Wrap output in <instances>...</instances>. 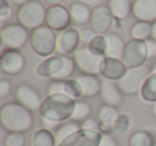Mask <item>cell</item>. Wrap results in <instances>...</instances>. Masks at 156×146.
Wrapping results in <instances>:
<instances>
[{
	"instance_id": "cell-1",
	"label": "cell",
	"mask_w": 156,
	"mask_h": 146,
	"mask_svg": "<svg viewBox=\"0 0 156 146\" xmlns=\"http://www.w3.org/2000/svg\"><path fill=\"white\" fill-rule=\"evenodd\" d=\"M0 124L8 132H27L33 127V112L17 101L5 103L0 108Z\"/></svg>"
},
{
	"instance_id": "cell-2",
	"label": "cell",
	"mask_w": 156,
	"mask_h": 146,
	"mask_svg": "<svg viewBox=\"0 0 156 146\" xmlns=\"http://www.w3.org/2000/svg\"><path fill=\"white\" fill-rule=\"evenodd\" d=\"M76 100L65 94L47 95L39 110L41 118L46 122L61 124L69 120L75 110Z\"/></svg>"
},
{
	"instance_id": "cell-3",
	"label": "cell",
	"mask_w": 156,
	"mask_h": 146,
	"mask_svg": "<svg viewBox=\"0 0 156 146\" xmlns=\"http://www.w3.org/2000/svg\"><path fill=\"white\" fill-rule=\"evenodd\" d=\"M57 39L58 35L55 31L43 25L31 31L29 43L35 54L42 58H48L57 51Z\"/></svg>"
},
{
	"instance_id": "cell-4",
	"label": "cell",
	"mask_w": 156,
	"mask_h": 146,
	"mask_svg": "<svg viewBox=\"0 0 156 146\" xmlns=\"http://www.w3.org/2000/svg\"><path fill=\"white\" fill-rule=\"evenodd\" d=\"M46 10L44 3L40 0H30L17 10L18 24L24 26L26 29L32 31L39 27L43 26L45 23Z\"/></svg>"
},
{
	"instance_id": "cell-5",
	"label": "cell",
	"mask_w": 156,
	"mask_h": 146,
	"mask_svg": "<svg viewBox=\"0 0 156 146\" xmlns=\"http://www.w3.org/2000/svg\"><path fill=\"white\" fill-rule=\"evenodd\" d=\"M120 59L127 68L145 65V62L149 59L147 42L130 37L124 44Z\"/></svg>"
},
{
	"instance_id": "cell-6",
	"label": "cell",
	"mask_w": 156,
	"mask_h": 146,
	"mask_svg": "<svg viewBox=\"0 0 156 146\" xmlns=\"http://www.w3.org/2000/svg\"><path fill=\"white\" fill-rule=\"evenodd\" d=\"M151 73L152 69L147 65L128 68L124 77L117 83L123 94L133 96L140 93L143 83L147 78L151 75Z\"/></svg>"
},
{
	"instance_id": "cell-7",
	"label": "cell",
	"mask_w": 156,
	"mask_h": 146,
	"mask_svg": "<svg viewBox=\"0 0 156 146\" xmlns=\"http://www.w3.org/2000/svg\"><path fill=\"white\" fill-rule=\"evenodd\" d=\"M73 58L75 60L76 67L80 71L81 74L98 76L101 64L105 57L98 56L93 54L88 46H83L73 54Z\"/></svg>"
},
{
	"instance_id": "cell-8",
	"label": "cell",
	"mask_w": 156,
	"mask_h": 146,
	"mask_svg": "<svg viewBox=\"0 0 156 146\" xmlns=\"http://www.w3.org/2000/svg\"><path fill=\"white\" fill-rule=\"evenodd\" d=\"M1 39L7 48L20 50L28 43L30 34L28 29L20 24H9L1 29Z\"/></svg>"
},
{
	"instance_id": "cell-9",
	"label": "cell",
	"mask_w": 156,
	"mask_h": 146,
	"mask_svg": "<svg viewBox=\"0 0 156 146\" xmlns=\"http://www.w3.org/2000/svg\"><path fill=\"white\" fill-rule=\"evenodd\" d=\"M27 65L26 57L20 50L5 48L0 57L1 71L9 76H17L24 71Z\"/></svg>"
},
{
	"instance_id": "cell-10",
	"label": "cell",
	"mask_w": 156,
	"mask_h": 146,
	"mask_svg": "<svg viewBox=\"0 0 156 146\" xmlns=\"http://www.w3.org/2000/svg\"><path fill=\"white\" fill-rule=\"evenodd\" d=\"M45 24L54 31L59 32L69 28V25L72 24V17L69 9L62 5L48 7L46 10Z\"/></svg>"
},
{
	"instance_id": "cell-11",
	"label": "cell",
	"mask_w": 156,
	"mask_h": 146,
	"mask_svg": "<svg viewBox=\"0 0 156 146\" xmlns=\"http://www.w3.org/2000/svg\"><path fill=\"white\" fill-rule=\"evenodd\" d=\"M15 98L16 101L22 103L23 106L30 111L39 112L43 99L40 92L33 85L28 83H20L15 88Z\"/></svg>"
},
{
	"instance_id": "cell-12",
	"label": "cell",
	"mask_w": 156,
	"mask_h": 146,
	"mask_svg": "<svg viewBox=\"0 0 156 146\" xmlns=\"http://www.w3.org/2000/svg\"><path fill=\"white\" fill-rule=\"evenodd\" d=\"M80 31L69 27L59 33L57 39V52L60 56L69 57L80 48Z\"/></svg>"
},
{
	"instance_id": "cell-13",
	"label": "cell",
	"mask_w": 156,
	"mask_h": 146,
	"mask_svg": "<svg viewBox=\"0 0 156 146\" xmlns=\"http://www.w3.org/2000/svg\"><path fill=\"white\" fill-rule=\"evenodd\" d=\"M103 134L100 131L79 129L58 144V146H100Z\"/></svg>"
},
{
	"instance_id": "cell-14",
	"label": "cell",
	"mask_w": 156,
	"mask_h": 146,
	"mask_svg": "<svg viewBox=\"0 0 156 146\" xmlns=\"http://www.w3.org/2000/svg\"><path fill=\"white\" fill-rule=\"evenodd\" d=\"M113 23V16L108 5H98L92 10L90 28L94 30L96 34H106L110 30Z\"/></svg>"
},
{
	"instance_id": "cell-15",
	"label": "cell",
	"mask_w": 156,
	"mask_h": 146,
	"mask_svg": "<svg viewBox=\"0 0 156 146\" xmlns=\"http://www.w3.org/2000/svg\"><path fill=\"white\" fill-rule=\"evenodd\" d=\"M127 69L121 59L105 57L101 64L100 76H102L103 79L118 82L124 77Z\"/></svg>"
},
{
	"instance_id": "cell-16",
	"label": "cell",
	"mask_w": 156,
	"mask_h": 146,
	"mask_svg": "<svg viewBox=\"0 0 156 146\" xmlns=\"http://www.w3.org/2000/svg\"><path fill=\"white\" fill-rule=\"evenodd\" d=\"M132 14L137 22H156V0H134Z\"/></svg>"
},
{
	"instance_id": "cell-17",
	"label": "cell",
	"mask_w": 156,
	"mask_h": 146,
	"mask_svg": "<svg viewBox=\"0 0 156 146\" xmlns=\"http://www.w3.org/2000/svg\"><path fill=\"white\" fill-rule=\"evenodd\" d=\"M122 94L117 82L110 80H102V89H101V98L104 105H108L111 107H119L122 103Z\"/></svg>"
},
{
	"instance_id": "cell-18",
	"label": "cell",
	"mask_w": 156,
	"mask_h": 146,
	"mask_svg": "<svg viewBox=\"0 0 156 146\" xmlns=\"http://www.w3.org/2000/svg\"><path fill=\"white\" fill-rule=\"evenodd\" d=\"M119 113L117 108L108 105H103L98 111V128L102 134H110L113 132V126L117 120Z\"/></svg>"
},
{
	"instance_id": "cell-19",
	"label": "cell",
	"mask_w": 156,
	"mask_h": 146,
	"mask_svg": "<svg viewBox=\"0 0 156 146\" xmlns=\"http://www.w3.org/2000/svg\"><path fill=\"white\" fill-rule=\"evenodd\" d=\"M63 66V57L58 54V56H51L46 58L42 62L37 64L35 68V73L37 76L42 78H52L61 71Z\"/></svg>"
},
{
	"instance_id": "cell-20",
	"label": "cell",
	"mask_w": 156,
	"mask_h": 146,
	"mask_svg": "<svg viewBox=\"0 0 156 146\" xmlns=\"http://www.w3.org/2000/svg\"><path fill=\"white\" fill-rule=\"evenodd\" d=\"M81 86L83 90V97L92 98L101 94L102 89V80L95 75H87L80 74L75 78Z\"/></svg>"
},
{
	"instance_id": "cell-21",
	"label": "cell",
	"mask_w": 156,
	"mask_h": 146,
	"mask_svg": "<svg viewBox=\"0 0 156 146\" xmlns=\"http://www.w3.org/2000/svg\"><path fill=\"white\" fill-rule=\"evenodd\" d=\"M69 14H71L72 22L77 25H86L87 23H90L91 19L92 11L85 2L80 1H75L69 8Z\"/></svg>"
},
{
	"instance_id": "cell-22",
	"label": "cell",
	"mask_w": 156,
	"mask_h": 146,
	"mask_svg": "<svg viewBox=\"0 0 156 146\" xmlns=\"http://www.w3.org/2000/svg\"><path fill=\"white\" fill-rule=\"evenodd\" d=\"M132 5L130 0H111L109 1V9L111 11L113 18L118 20H123L132 14Z\"/></svg>"
},
{
	"instance_id": "cell-23",
	"label": "cell",
	"mask_w": 156,
	"mask_h": 146,
	"mask_svg": "<svg viewBox=\"0 0 156 146\" xmlns=\"http://www.w3.org/2000/svg\"><path fill=\"white\" fill-rule=\"evenodd\" d=\"M107 41V51L106 57L109 58H121L122 50L124 47V42L123 37L121 35L117 34V33H108L105 35Z\"/></svg>"
},
{
	"instance_id": "cell-24",
	"label": "cell",
	"mask_w": 156,
	"mask_h": 146,
	"mask_svg": "<svg viewBox=\"0 0 156 146\" xmlns=\"http://www.w3.org/2000/svg\"><path fill=\"white\" fill-rule=\"evenodd\" d=\"M57 143L54 131L48 128L37 130L31 139V146H56Z\"/></svg>"
},
{
	"instance_id": "cell-25",
	"label": "cell",
	"mask_w": 156,
	"mask_h": 146,
	"mask_svg": "<svg viewBox=\"0 0 156 146\" xmlns=\"http://www.w3.org/2000/svg\"><path fill=\"white\" fill-rule=\"evenodd\" d=\"M128 146H156V137L151 131L137 130L130 134Z\"/></svg>"
},
{
	"instance_id": "cell-26",
	"label": "cell",
	"mask_w": 156,
	"mask_h": 146,
	"mask_svg": "<svg viewBox=\"0 0 156 146\" xmlns=\"http://www.w3.org/2000/svg\"><path fill=\"white\" fill-rule=\"evenodd\" d=\"M139 94L145 103H156V71H152L147 78Z\"/></svg>"
},
{
	"instance_id": "cell-27",
	"label": "cell",
	"mask_w": 156,
	"mask_h": 146,
	"mask_svg": "<svg viewBox=\"0 0 156 146\" xmlns=\"http://www.w3.org/2000/svg\"><path fill=\"white\" fill-rule=\"evenodd\" d=\"M79 129H81V124L78 122H75L73 120H66V122L62 123V124H59L54 129L55 137H56L58 144L60 142H62L64 139H66L69 135L73 134L74 132L78 131Z\"/></svg>"
},
{
	"instance_id": "cell-28",
	"label": "cell",
	"mask_w": 156,
	"mask_h": 146,
	"mask_svg": "<svg viewBox=\"0 0 156 146\" xmlns=\"http://www.w3.org/2000/svg\"><path fill=\"white\" fill-rule=\"evenodd\" d=\"M153 24L147 22H136L132 26L129 30V34L132 39L147 41L152 37Z\"/></svg>"
},
{
	"instance_id": "cell-29",
	"label": "cell",
	"mask_w": 156,
	"mask_h": 146,
	"mask_svg": "<svg viewBox=\"0 0 156 146\" xmlns=\"http://www.w3.org/2000/svg\"><path fill=\"white\" fill-rule=\"evenodd\" d=\"M62 57H63L62 68H61V71L51 80H61V81H64V80L71 79L75 69L77 68L73 57H67V56H62Z\"/></svg>"
},
{
	"instance_id": "cell-30",
	"label": "cell",
	"mask_w": 156,
	"mask_h": 146,
	"mask_svg": "<svg viewBox=\"0 0 156 146\" xmlns=\"http://www.w3.org/2000/svg\"><path fill=\"white\" fill-rule=\"evenodd\" d=\"M92 113V108L87 101L85 100H76L75 110H74L73 116L71 120L78 123H83L85 120L90 117Z\"/></svg>"
},
{
	"instance_id": "cell-31",
	"label": "cell",
	"mask_w": 156,
	"mask_h": 146,
	"mask_svg": "<svg viewBox=\"0 0 156 146\" xmlns=\"http://www.w3.org/2000/svg\"><path fill=\"white\" fill-rule=\"evenodd\" d=\"M88 47H89V49L93 54L101 57H106V51H107L106 36L102 34H98L93 39V41L88 45Z\"/></svg>"
},
{
	"instance_id": "cell-32",
	"label": "cell",
	"mask_w": 156,
	"mask_h": 146,
	"mask_svg": "<svg viewBox=\"0 0 156 146\" xmlns=\"http://www.w3.org/2000/svg\"><path fill=\"white\" fill-rule=\"evenodd\" d=\"M64 94L67 96L72 97L75 100L83 97V90L79 84V82L74 78V79L64 80Z\"/></svg>"
},
{
	"instance_id": "cell-33",
	"label": "cell",
	"mask_w": 156,
	"mask_h": 146,
	"mask_svg": "<svg viewBox=\"0 0 156 146\" xmlns=\"http://www.w3.org/2000/svg\"><path fill=\"white\" fill-rule=\"evenodd\" d=\"M26 143V134L23 132H8L3 140V146H25Z\"/></svg>"
},
{
	"instance_id": "cell-34",
	"label": "cell",
	"mask_w": 156,
	"mask_h": 146,
	"mask_svg": "<svg viewBox=\"0 0 156 146\" xmlns=\"http://www.w3.org/2000/svg\"><path fill=\"white\" fill-rule=\"evenodd\" d=\"M130 126V118L126 114H119L117 120L115 123V126H113V132L115 134L122 135L128 130Z\"/></svg>"
},
{
	"instance_id": "cell-35",
	"label": "cell",
	"mask_w": 156,
	"mask_h": 146,
	"mask_svg": "<svg viewBox=\"0 0 156 146\" xmlns=\"http://www.w3.org/2000/svg\"><path fill=\"white\" fill-rule=\"evenodd\" d=\"M13 16V8L9 0H1L0 3V20L1 22H8Z\"/></svg>"
},
{
	"instance_id": "cell-36",
	"label": "cell",
	"mask_w": 156,
	"mask_h": 146,
	"mask_svg": "<svg viewBox=\"0 0 156 146\" xmlns=\"http://www.w3.org/2000/svg\"><path fill=\"white\" fill-rule=\"evenodd\" d=\"M54 94H64V81L51 80L47 86V95Z\"/></svg>"
},
{
	"instance_id": "cell-37",
	"label": "cell",
	"mask_w": 156,
	"mask_h": 146,
	"mask_svg": "<svg viewBox=\"0 0 156 146\" xmlns=\"http://www.w3.org/2000/svg\"><path fill=\"white\" fill-rule=\"evenodd\" d=\"M96 33L94 32V30L92 28H85L80 31V41L81 43H83L86 46H88L93 39L96 36Z\"/></svg>"
},
{
	"instance_id": "cell-38",
	"label": "cell",
	"mask_w": 156,
	"mask_h": 146,
	"mask_svg": "<svg viewBox=\"0 0 156 146\" xmlns=\"http://www.w3.org/2000/svg\"><path fill=\"white\" fill-rule=\"evenodd\" d=\"M12 91V83L8 79H1L0 80V97L5 98L11 93Z\"/></svg>"
},
{
	"instance_id": "cell-39",
	"label": "cell",
	"mask_w": 156,
	"mask_h": 146,
	"mask_svg": "<svg viewBox=\"0 0 156 146\" xmlns=\"http://www.w3.org/2000/svg\"><path fill=\"white\" fill-rule=\"evenodd\" d=\"M81 124V128L83 129H88V130H96L100 131L98 128V122L96 120H94L93 117H88L87 120H85Z\"/></svg>"
},
{
	"instance_id": "cell-40",
	"label": "cell",
	"mask_w": 156,
	"mask_h": 146,
	"mask_svg": "<svg viewBox=\"0 0 156 146\" xmlns=\"http://www.w3.org/2000/svg\"><path fill=\"white\" fill-rule=\"evenodd\" d=\"M100 146H119L118 141L110 134H103Z\"/></svg>"
},
{
	"instance_id": "cell-41",
	"label": "cell",
	"mask_w": 156,
	"mask_h": 146,
	"mask_svg": "<svg viewBox=\"0 0 156 146\" xmlns=\"http://www.w3.org/2000/svg\"><path fill=\"white\" fill-rule=\"evenodd\" d=\"M145 42H147V46L149 58H156V41L153 39H150Z\"/></svg>"
},
{
	"instance_id": "cell-42",
	"label": "cell",
	"mask_w": 156,
	"mask_h": 146,
	"mask_svg": "<svg viewBox=\"0 0 156 146\" xmlns=\"http://www.w3.org/2000/svg\"><path fill=\"white\" fill-rule=\"evenodd\" d=\"M44 5H48V7H52V5H60L64 0H42Z\"/></svg>"
},
{
	"instance_id": "cell-43",
	"label": "cell",
	"mask_w": 156,
	"mask_h": 146,
	"mask_svg": "<svg viewBox=\"0 0 156 146\" xmlns=\"http://www.w3.org/2000/svg\"><path fill=\"white\" fill-rule=\"evenodd\" d=\"M9 1H11L13 5H20V7H22V5H24L25 3H27L28 1H30V0H9Z\"/></svg>"
},
{
	"instance_id": "cell-44",
	"label": "cell",
	"mask_w": 156,
	"mask_h": 146,
	"mask_svg": "<svg viewBox=\"0 0 156 146\" xmlns=\"http://www.w3.org/2000/svg\"><path fill=\"white\" fill-rule=\"evenodd\" d=\"M151 113L153 115V117L156 120V103H152V107H151Z\"/></svg>"
},
{
	"instance_id": "cell-45",
	"label": "cell",
	"mask_w": 156,
	"mask_h": 146,
	"mask_svg": "<svg viewBox=\"0 0 156 146\" xmlns=\"http://www.w3.org/2000/svg\"><path fill=\"white\" fill-rule=\"evenodd\" d=\"M151 39H153L156 41V22L153 24V31H152V37Z\"/></svg>"
},
{
	"instance_id": "cell-46",
	"label": "cell",
	"mask_w": 156,
	"mask_h": 146,
	"mask_svg": "<svg viewBox=\"0 0 156 146\" xmlns=\"http://www.w3.org/2000/svg\"><path fill=\"white\" fill-rule=\"evenodd\" d=\"M83 1H85V2H92L94 0H83Z\"/></svg>"
},
{
	"instance_id": "cell-47",
	"label": "cell",
	"mask_w": 156,
	"mask_h": 146,
	"mask_svg": "<svg viewBox=\"0 0 156 146\" xmlns=\"http://www.w3.org/2000/svg\"><path fill=\"white\" fill-rule=\"evenodd\" d=\"M108 1H111V0H108Z\"/></svg>"
}]
</instances>
